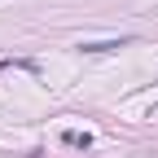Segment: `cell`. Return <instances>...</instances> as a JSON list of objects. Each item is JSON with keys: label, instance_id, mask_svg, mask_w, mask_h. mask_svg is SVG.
Returning <instances> with one entry per match:
<instances>
[{"label": "cell", "instance_id": "obj_2", "mask_svg": "<svg viewBox=\"0 0 158 158\" xmlns=\"http://www.w3.org/2000/svg\"><path fill=\"white\" fill-rule=\"evenodd\" d=\"M62 141L70 149H92V132H62Z\"/></svg>", "mask_w": 158, "mask_h": 158}, {"label": "cell", "instance_id": "obj_1", "mask_svg": "<svg viewBox=\"0 0 158 158\" xmlns=\"http://www.w3.org/2000/svg\"><path fill=\"white\" fill-rule=\"evenodd\" d=\"M123 44H127V35H118V40H84L79 48H84V53H114V48H123Z\"/></svg>", "mask_w": 158, "mask_h": 158}]
</instances>
